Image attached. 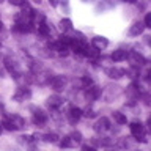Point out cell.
Returning <instances> with one entry per match:
<instances>
[{
  "label": "cell",
  "instance_id": "cell-21",
  "mask_svg": "<svg viewBox=\"0 0 151 151\" xmlns=\"http://www.w3.org/2000/svg\"><path fill=\"white\" fill-rule=\"evenodd\" d=\"M124 74H129V77H131V79H137L140 73H139V69H137L135 66H132L131 69H126V71H124Z\"/></svg>",
  "mask_w": 151,
  "mask_h": 151
},
{
  "label": "cell",
  "instance_id": "cell-3",
  "mask_svg": "<svg viewBox=\"0 0 151 151\" xmlns=\"http://www.w3.org/2000/svg\"><path fill=\"white\" fill-rule=\"evenodd\" d=\"M49 83H50V87L58 93V91H63V90H65L68 80H66L65 76H52V79L49 80Z\"/></svg>",
  "mask_w": 151,
  "mask_h": 151
},
{
  "label": "cell",
  "instance_id": "cell-8",
  "mask_svg": "<svg viewBox=\"0 0 151 151\" xmlns=\"http://www.w3.org/2000/svg\"><path fill=\"white\" fill-rule=\"evenodd\" d=\"M66 116H68L69 124H76L80 120V116H82V110L79 107H71L68 110V113H66Z\"/></svg>",
  "mask_w": 151,
  "mask_h": 151
},
{
  "label": "cell",
  "instance_id": "cell-28",
  "mask_svg": "<svg viewBox=\"0 0 151 151\" xmlns=\"http://www.w3.org/2000/svg\"><path fill=\"white\" fill-rule=\"evenodd\" d=\"M82 151H98L94 146H91V145H83L82 146Z\"/></svg>",
  "mask_w": 151,
  "mask_h": 151
},
{
  "label": "cell",
  "instance_id": "cell-17",
  "mask_svg": "<svg viewBox=\"0 0 151 151\" xmlns=\"http://www.w3.org/2000/svg\"><path fill=\"white\" fill-rule=\"evenodd\" d=\"M76 145H79V143H76V142L71 139V135H65L63 139L60 140V146H61V148H74Z\"/></svg>",
  "mask_w": 151,
  "mask_h": 151
},
{
  "label": "cell",
  "instance_id": "cell-34",
  "mask_svg": "<svg viewBox=\"0 0 151 151\" xmlns=\"http://www.w3.org/2000/svg\"><path fill=\"white\" fill-rule=\"evenodd\" d=\"M2 27H3V25H2V22H0V32H2Z\"/></svg>",
  "mask_w": 151,
  "mask_h": 151
},
{
  "label": "cell",
  "instance_id": "cell-6",
  "mask_svg": "<svg viewBox=\"0 0 151 151\" xmlns=\"http://www.w3.org/2000/svg\"><path fill=\"white\" fill-rule=\"evenodd\" d=\"M87 91H85V99H87L88 102H91V101H96V99L101 96V88L99 87H94V85H90V87L85 88Z\"/></svg>",
  "mask_w": 151,
  "mask_h": 151
},
{
  "label": "cell",
  "instance_id": "cell-25",
  "mask_svg": "<svg viewBox=\"0 0 151 151\" xmlns=\"http://www.w3.org/2000/svg\"><path fill=\"white\" fill-rule=\"evenodd\" d=\"M120 146H121V148H131V140L129 139H121Z\"/></svg>",
  "mask_w": 151,
  "mask_h": 151
},
{
  "label": "cell",
  "instance_id": "cell-10",
  "mask_svg": "<svg viewBox=\"0 0 151 151\" xmlns=\"http://www.w3.org/2000/svg\"><path fill=\"white\" fill-rule=\"evenodd\" d=\"M63 104H65V99L61 96H58V94H52V96H49V99H47V106L50 109H54V110L60 109Z\"/></svg>",
  "mask_w": 151,
  "mask_h": 151
},
{
  "label": "cell",
  "instance_id": "cell-12",
  "mask_svg": "<svg viewBox=\"0 0 151 151\" xmlns=\"http://www.w3.org/2000/svg\"><path fill=\"white\" fill-rule=\"evenodd\" d=\"M91 44H93V47H96L98 50H102L109 46V40L104 36H94L91 40Z\"/></svg>",
  "mask_w": 151,
  "mask_h": 151
},
{
  "label": "cell",
  "instance_id": "cell-32",
  "mask_svg": "<svg viewBox=\"0 0 151 151\" xmlns=\"http://www.w3.org/2000/svg\"><path fill=\"white\" fill-rule=\"evenodd\" d=\"M2 131H3V127H2V124H0V134H2Z\"/></svg>",
  "mask_w": 151,
  "mask_h": 151
},
{
  "label": "cell",
  "instance_id": "cell-14",
  "mask_svg": "<svg viewBox=\"0 0 151 151\" xmlns=\"http://www.w3.org/2000/svg\"><path fill=\"white\" fill-rule=\"evenodd\" d=\"M139 83H135V82H132L129 87H127V90H126V94L129 96L132 101H135L137 98H139Z\"/></svg>",
  "mask_w": 151,
  "mask_h": 151
},
{
  "label": "cell",
  "instance_id": "cell-19",
  "mask_svg": "<svg viewBox=\"0 0 151 151\" xmlns=\"http://www.w3.org/2000/svg\"><path fill=\"white\" fill-rule=\"evenodd\" d=\"M112 116H113V120H115L118 124H126V121H127L126 115H124V113H121V112H113Z\"/></svg>",
  "mask_w": 151,
  "mask_h": 151
},
{
  "label": "cell",
  "instance_id": "cell-30",
  "mask_svg": "<svg viewBox=\"0 0 151 151\" xmlns=\"http://www.w3.org/2000/svg\"><path fill=\"white\" fill-rule=\"evenodd\" d=\"M2 110H3V102H2V98H0V113H2Z\"/></svg>",
  "mask_w": 151,
  "mask_h": 151
},
{
  "label": "cell",
  "instance_id": "cell-15",
  "mask_svg": "<svg viewBox=\"0 0 151 151\" xmlns=\"http://www.w3.org/2000/svg\"><path fill=\"white\" fill-rule=\"evenodd\" d=\"M106 74L110 79H121L123 76H124V69H121V68H107Z\"/></svg>",
  "mask_w": 151,
  "mask_h": 151
},
{
  "label": "cell",
  "instance_id": "cell-11",
  "mask_svg": "<svg viewBox=\"0 0 151 151\" xmlns=\"http://www.w3.org/2000/svg\"><path fill=\"white\" fill-rule=\"evenodd\" d=\"M129 61L132 63V66H135V68L146 65V58L142 54H137V52H132V54L129 55Z\"/></svg>",
  "mask_w": 151,
  "mask_h": 151
},
{
  "label": "cell",
  "instance_id": "cell-4",
  "mask_svg": "<svg viewBox=\"0 0 151 151\" xmlns=\"http://www.w3.org/2000/svg\"><path fill=\"white\" fill-rule=\"evenodd\" d=\"M5 68H6V69H8V73H9V74H13L16 79H19V77L22 76L19 65H17L13 58H5Z\"/></svg>",
  "mask_w": 151,
  "mask_h": 151
},
{
  "label": "cell",
  "instance_id": "cell-16",
  "mask_svg": "<svg viewBox=\"0 0 151 151\" xmlns=\"http://www.w3.org/2000/svg\"><path fill=\"white\" fill-rule=\"evenodd\" d=\"M126 57H127V52L126 50L116 49V50H113V54L110 55V58L113 61H123V60H126Z\"/></svg>",
  "mask_w": 151,
  "mask_h": 151
},
{
  "label": "cell",
  "instance_id": "cell-2",
  "mask_svg": "<svg viewBox=\"0 0 151 151\" xmlns=\"http://www.w3.org/2000/svg\"><path fill=\"white\" fill-rule=\"evenodd\" d=\"M5 120L13 126L14 131H19V129H24V127H25V120H24L21 115H17V113H13V115H9V116H5Z\"/></svg>",
  "mask_w": 151,
  "mask_h": 151
},
{
  "label": "cell",
  "instance_id": "cell-23",
  "mask_svg": "<svg viewBox=\"0 0 151 151\" xmlns=\"http://www.w3.org/2000/svg\"><path fill=\"white\" fill-rule=\"evenodd\" d=\"M82 85H83V88H87V87H90V85H93L91 77H90V76H83V77H82Z\"/></svg>",
  "mask_w": 151,
  "mask_h": 151
},
{
  "label": "cell",
  "instance_id": "cell-24",
  "mask_svg": "<svg viewBox=\"0 0 151 151\" xmlns=\"http://www.w3.org/2000/svg\"><path fill=\"white\" fill-rule=\"evenodd\" d=\"M82 115H85L87 118H94V116H96V113H94L93 109H87L85 112H82Z\"/></svg>",
  "mask_w": 151,
  "mask_h": 151
},
{
  "label": "cell",
  "instance_id": "cell-33",
  "mask_svg": "<svg viewBox=\"0 0 151 151\" xmlns=\"http://www.w3.org/2000/svg\"><path fill=\"white\" fill-rule=\"evenodd\" d=\"M83 2H94V0H83Z\"/></svg>",
  "mask_w": 151,
  "mask_h": 151
},
{
  "label": "cell",
  "instance_id": "cell-5",
  "mask_svg": "<svg viewBox=\"0 0 151 151\" xmlns=\"http://www.w3.org/2000/svg\"><path fill=\"white\" fill-rule=\"evenodd\" d=\"M30 98H32V91L28 88H25V87L17 88L16 91H14V94H13V99H14V101H17V102L27 101V99H30Z\"/></svg>",
  "mask_w": 151,
  "mask_h": 151
},
{
  "label": "cell",
  "instance_id": "cell-20",
  "mask_svg": "<svg viewBox=\"0 0 151 151\" xmlns=\"http://www.w3.org/2000/svg\"><path fill=\"white\" fill-rule=\"evenodd\" d=\"M42 139H44V142H47V143H55V142H58V135H57L55 132H49V134H46Z\"/></svg>",
  "mask_w": 151,
  "mask_h": 151
},
{
  "label": "cell",
  "instance_id": "cell-7",
  "mask_svg": "<svg viewBox=\"0 0 151 151\" xmlns=\"http://www.w3.org/2000/svg\"><path fill=\"white\" fill-rule=\"evenodd\" d=\"M94 131L99 132V134H102V132H107L109 129H110V121H109V118L106 116H101L99 120H96V123H94Z\"/></svg>",
  "mask_w": 151,
  "mask_h": 151
},
{
  "label": "cell",
  "instance_id": "cell-29",
  "mask_svg": "<svg viewBox=\"0 0 151 151\" xmlns=\"http://www.w3.org/2000/svg\"><path fill=\"white\" fill-rule=\"evenodd\" d=\"M49 3H50V6H57V5H58V0H49Z\"/></svg>",
  "mask_w": 151,
  "mask_h": 151
},
{
  "label": "cell",
  "instance_id": "cell-22",
  "mask_svg": "<svg viewBox=\"0 0 151 151\" xmlns=\"http://www.w3.org/2000/svg\"><path fill=\"white\" fill-rule=\"evenodd\" d=\"M71 139H73L76 143H80V142H82V134H80L79 131H74V132H71Z\"/></svg>",
  "mask_w": 151,
  "mask_h": 151
},
{
  "label": "cell",
  "instance_id": "cell-9",
  "mask_svg": "<svg viewBox=\"0 0 151 151\" xmlns=\"http://www.w3.org/2000/svg\"><path fill=\"white\" fill-rule=\"evenodd\" d=\"M47 121V113H44L41 109H33V123L36 126H42Z\"/></svg>",
  "mask_w": 151,
  "mask_h": 151
},
{
  "label": "cell",
  "instance_id": "cell-26",
  "mask_svg": "<svg viewBox=\"0 0 151 151\" xmlns=\"http://www.w3.org/2000/svg\"><path fill=\"white\" fill-rule=\"evenodd\" d=\"M143 25H145V28L146 27H151V14L150 13H146V16H145V21H143Z\"/></svg>",
  "mask_w": 151,
  "mask_h": 151
},
{
  "label": "cell",
  "instance_id": "cell-1",
  "mask_svg": "<svg viewBox=\"0 0 151 151\" xmlns=\"http://www.w3.org/2000/svg\"><path fill=\"white\" fill-rule=\"evenodd\" d=\"M131 134L132 137L137 140V142H142V143H146V131H145V126L142 124L140 121H132L131 126Z\"/></svg>",
  "mask_w": 151,
  "mask_h": 151
},
{
  "label": "cell",
  "instance_id": "cell-13",
  "mask_svg": "<svg viewBox=\"0 0 151 151\" xmlns=\"http://www.w3.org/2000/svg\"><path fill=\"white\" fill-rule=\"evenodd\" d=\"M143 30H145L143 22H134V24L131 25V28H129V35H131V36H139V35H142V33H143Z\"/></svg>",
  "mask_w": 151,
  "mask_h": 151
},
{
  "label": "cell",
  "instance_id": "cell-27",
  "mask_svg": "<svg viewBox=\"0 0 151 151\" xmlns=\"http://www.w3.org/2000/svg\"><path fill=\"white\" fill-rule=\"evenodd\" d=\"M9 3L14 5V6H22V5H25L27 2L25 0H9Z\"/></svg>",
  "mask_w": 151,
  "mask_h": 151
},
{
  "label": "cell",
  "instance_id": "cell-18",
  "mask_svg": "<svg viewBox=\"0 0 151 151\" xmlns=\"http://www.w3.org/2000/svg\"><path fill=\"white\" fill-rule=\"evenodd\" d=\"M58 27L61 32H69V30H73V22H71V19H61Z\"/></svg>",
  "mask_w": 151,
  "mask_h": 151
},
{
  "label": "cell",
  "instance_id": "cell-31",
  "mask_svg": "<svg viewBox=\"0 0 151 151\" xmlns=\"http://www.w3.org/2000/svg\"><path fill=\"white\" fill-rule=\"evenodd\" d=\"M123 2H127V3H134L135 0H123Z\"/></svg>",
  "mask_w": 151,
  "mask_h": 151
},
{
  "label": "cell",
  "instance_id": "cell-35",
  "mask_svg": "<svg viewBox=\"0 0 151 151\" xmlns=\"http://www.w3.org/2000/svg\"><path fill=\"white\" fill-rule=\"evenodd\" d=\"M3 2H5V0H0V3H3Z\"/></svg>",
  "mask_w": 151,
  "mask_h": 151
}]
</instances>
